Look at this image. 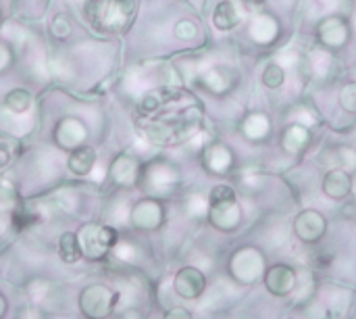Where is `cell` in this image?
Segmentation results:
<instances>
[{"label": "cell", "instance_id": "7a4b0ae2", "mask_svg": "<svg viewBox=\"0 0 356 319\" xmlns=\"http://www.w3.org/2000/svg\"><path fill=\"white\" fill-rule=\"evenodd\" d=\"M77 238H79L81 255L88 257V259H102L119 242V236H117V232L113 228L98 226V224L86 226L77 234Z\"/></svg>", "mask_w": 356, "mask_h": 319}, {"label": "cell", "instance_id": "f546056e", "mask_svg": "<svg viewBox=\"0 0 356 319\" xmlns=\"http://www.w3.org/2000/svg\"><path fill=\"white\" fill-rule=\"evenodd\" d=\"M340 104H342L346 111H356V81L344 86V90H342V94H340Z\"/></svg>", "mask_w": 356, "mask_h": 319}, {"label": "cell", "instance_id": "b9f144b4", "mask_svg": "<svg viewBox=\"0 0 356 319\" xmlns=\"http://www.w3.org/2000/svg\"><path fill=\"white\" fill-rule=\"evenodd\" d=\"M123 319H142V318H140V313H136V311H129L127 316H123Z\"/></svg>", "mask_w": 356, "mask_h": 319}, {"label": "cell", "instance_id": "44dd1931", "mask_svg": "<svg viewBox=\"0 0 356 319\" xmlns=\"http://www.w3.org/2000/svg\"><path fill=\"white\" fill-rule=\"evenodd\" d=\"M244 134L252 140H263L269 134V119L263 113H252L244 121Z\"/></svg>", "mask_w": 356, "mask_h": 319}, {"label": "cell", "instance_id": "1f68e13d", "mask_svg": "<svg viewBox=\"0 0 356 319\" xmlns=\"http://www.w3.org/2000/svg\"><path fill=\"white\" fill-rule=\"evenodd\" d=\"M232 199H236V194H234V190H232L229 186H215V188L211 190V199H209V203L213 205V203L232 201Z\"/></svg>", "mask_w": 356, "mask_h": 319}, {"label": "cell", "instance_id": "f1b7e54d", "mask_svg": "<svg viewBox=\"0 0 356 319\" xmlns=\"http://www.w3.org/2000/svg\"><path fill=\"white\" fill-rule=\"evenodd\" d=\"M263 81L269 86V88H280L284 84V69L275 63V65H269L265 69V75H263Z\"/></svg>", "mask_w": 356, "mask_h": 319}, {"label": "cell", "instance_id": "f35d334b", "mask_svg": "<svg viewBox=\"0 0 356 319\" xmlns=\"http://www.w3.org/2000/svg\"><path fill=\"white\" fill-rule=\"evenodd\" d=\"M8 161H10V153H8V148H6V146H2V144H0V167L8 165Z\"/></svg>", "mask_w": 356, "mask_h": 319}, {"label": "cell", "instance_id": "836d02e7", "mask_svg": "<svg viewBox=\"0 0 356 319\" xmlns=\"http://www.w3.org/2000/svg\"><path fill=\"white\" fill-rule=\"evenodd\" d=\"M175 36L179 40H192L196 36V25L192 21H179L175 25Z\"/></svg>", "mask_w": 356, "mask_h": 319}, {"label": "cell", "instance_id": "60d3db41", "mask_svg": "<svg viewBox=\"0 0 356 319\" xmlns=\"http://www.w3.org/2000/svg\"><path fill=\"white\" fill-rule=\"evenodd\" d=\"M4 313H6V301H4V297L0 295V319L4 318Z\"/></svg>", "mask_w": 356, "mask_h": 319}, {"label": "cell", "instance_id": "d4e9b609", "mask_svg": "<svg viewBox=\"0 0 356 319\" xmlns=\"http://www.w3.org/2000/svg\"><path fill=\"white\" fill-rule=\"evenodd\" d=\"M336 165L338 169H344V171H355L356 169V150L348 148V146H342L336 150Z\"/></svg>", "mask_w": 356, "mask_h": 319}, {"label": "cell", "instance_id": "ab89813d", "mask_svg": "<svg viewBox=\"0 0 356 319\" xmlns=\"http://www.w3.org/2000/svg\"><path fill=\"white\" fill-rule=\"evenodd\" d=\"M246 8H250V10H254V8H259L261 4H263V0H240Z\"/></svg>", "mask_w": 356, "mask_h": 319}, {"label": "cell", "instance_id": "603a6c76", "mask_svg": "<svg viewBox=\"0 0 356 319\" xmlns=\"http://www.w3.org/2000/svg\"><path fill=\"white\" fill-rule=\"evenodd\" d=\"M309 63H311L313 73H315V75H319V77H323V75H327V71H330V67H332V54H330L327 50L317 48V50H313V52H311Z\"/></svg>", "mask_w": 356, "mask_h": 319}, {"label": "cell", "instance_id": "d6a6232c", "mask_svg": "<svg viewBox=\"0 0 356 319\" xmlns=\"http://www.w3.org/2000/svg\"><path fill=\"white\" fill-rule=\"evenodd\" d=\"M69 31H71L69 17H67V15H56V17H54V23H52V33H54L56 38H65Z\"/></svg>", "mask_w": 356, "mask_h": 319}, {"label": "cell", "instance_id": "7402d4cb", "mask_svg": "<svg viewBox=\"0 0 356 319\" xmlns=\"http://www.w3.org/2000/svg\"><path fill=\"white\" fill-rule=\"evenodd\" d=\"M4 104H6L8 111H13V113H25V111L29 109V104H31V96H29L27 90L17 88V90H13V92L6 94Z\"/></svg>", "mask_w": 356, "mask_h": 319}, {"label": "cell", "instance_id": "30bf717a", "mask_svg": "<svg viewBox=\"0 0 356 319\" xmlns=\"http://www.w3.org/2000/svg\"><path fill=\"white\" fill-rule=\"evenodd\" d=\"M323 192L334 199V201H342L353 192V178L348 176V171L344 169H332L321 184Z\"/></svg>", "mask_w": 356, "mask_h": 319}, {"label": "cell", "instance_id": "52a82bcc", "mask_svg": "<svg viewBox=\"0 0 356 319\" xmlns=\"http://www.w3.org/2000/svg\"><path fill=\"white\" fill-rule=\"evenodd\" d=\"M175 293L186 301H196L207 293V278L196 267H184L173 278Z\"/></svg>", "mask_w": 356, "mask_h": 319}, {"label": "cell", "instance_id": "9c48e42d", "mask_svg": "<svg viewBox=\"0 0 356 319\" xmlns=\"http://www.w3.org/2000/svg\"><path fill=\"white\" fill-rule=\"evenodd\" d=\"M163 221V209L154 201H142L131 211V224L140 230H154Z\"/></svg>", "mask_w": 356, "mask_h": 319}, {"label": "cell", "instance_id": "74e56055", "mask_svg": "<svg viewBox=\"0 0 356 319\" xmlns=\"http://www.w3.org/2000/svg\"><path fill=\"white\" fill-rule=\"evenodd\" d=\"M19 319H42V318H40V313H38V309H35V307H27V309H23V311H21Z\"/></svg>", "mask_w": 356, "mask_h": 319}, {"label": "cell", "instance_id": "e575fe53", "mask_svg": "<svg viewBox=\"0 0 356 319\" xmlns=\"http://www.w3.org/2000/svg\"><path fill=\"white\" fill-rule=\"evenodd\" d=\"M115 255H117L121 261H134V259H136V249H134L131 244L117 242V244H115Z\"/></svg>", "mask_w": 356, "mask_h": 319}, {"label": "cell", "instance_id": "7c38bea8", "mask_svg": "<svg viewBox=\"0 0 356 319\" xmlns=\"http://www.w3.org/2000/svg\"><path fill=\"white\" fill-rule=\"evenodd\" d=\"M346 36H348L346 25L338 17H330V19L321 21V25H319V38L330 46H342L346 42Z\"/></svg>", "mask_w": 356, "mask_h": 319}, {"label": "cell", "instance_id": "e0dca14e", "mask_svg": "<svg viewBox=\"0 0 356 319\" xmlns=\"http://www.w3.org/2000/svg\"><path fill=\"white\" fill-rule=\"evenodd\" d=\"M111 173H113V180H115L117 184L129 186V184H134L136 178H138V165H136V161L129 159V157H119V159L113 163Z\"/></svg>", "mask_w": 356, "mask_h": 319}, {"label": "cell", "instance_id": "7bdbcfd3", "mask_svg": "<svg viewBox=\"0 0 356 319\" xmlns=\"http://www.w3.org/2000/svg\"><path fill=\"white\" fill-rule=\"evenodd\" d=\"M353 21H355V27H356V10H355V15H353Z\"/></svg>", "mask_w": 356, "mask_h": 319}, {"label": "cell", "instance_id": "83f0119b", "mask_svg": "<svg viewBox=\"0 0 356 319\" xmlns=\"http://www.w3.org/2000/svg\"><path fill=\"white\" fill-rule=\"evenodd\" d=\"M290 119L296 123V125H302V127H311L317 123V117L313 111H309V107H296L292 113H290Z\"/></svg>", "mask_w": 356, "mask_h": 319}, {"label": "cell", "instance_id": "277c9868", "mask_svg": "<svg viewBox=\"0 0 356 319\" xmlns=\"http://www.w3.org/2000/svg\"><path fill=\"white\" fill-rule=\"evenodd\" d=\"M134 0H94L90 4V17L94 23L117 27L123 25L134 15Z\"/></svg>", "mask_w": 356, "mask_h": 319}, {"label": "cell", "instance_id": "ac0fdd59", "mask_svg": "<svg viewBox=\"0 0 356 319\" xmlns=\"http://www.w3.org/2000/svg\"><path fill=\"white\" fill-rule=\"evenodd\" d=\"M213 21L219 29H232L238 25L240 21V10L234 2H221L217 8H215V15H213Z\"/></svg>", "mask_w": 356, "mask_h": 319}, {"label": "cell", "instance_id": "4fadbf2b", "mask_svg": "<svg viewBox=\"0 0 356 319\" xmlns=\"http://www.w3.org/2000/svg\"><path fill=\"white\" fill-rule=\"evenodd\" d=\"M250 36L259 44H269L277 36V21L271 15H259L250 23Z\"/></svg>", "mask_w": 356, "mask_h": 319}, {"label": "cell", "instance_id": "cb8c5ba5", "mask_svg": "<svg viewBox=\"0 0 356 319\" xmlns=\"http://www.w3.org/2000/svg\"><path fill=\"white\" fill-rule=\"evenodd\" d=\"M204 86L211 90V92H225L227 90V86H229V77H227V73L225 71H221V69H211V71H207L204 73Z\"/></svg>", "mask_w": 356, "mask_h": 319}, {"label": "cell", "instance_id": "4dcf8cb0", "mask_svg": "<svg viewBox=\"0 0 356 319\" xmlns=\"http://www.w3.org/2000/svg\"><path fill=\"white\" fill-rule=\"evenodd\" d=\"M342 0H311V15H323L336 10Z\"/></svg>", "mask_w": 356, "mask_h": 319}, {"label": "cell", "instance_id": "8992f818", "mask_svg": "<svg viewBox=\"0 0 356 319\" xmlns=\"http://www.w3.org/2000/svg\"><path fill=\"white\" fill-rule=\"evenodd\" d=\"M294 232L305 244H317L327 232V221L319 211L307 209L294 219Z\"/></svg>", "mask_w": 356, "mask_h": 319}, {"label": "cell", "instance_id": "6da1fadb", "mask_svg": "<svg viewBox=\"0 0 356 319\" xmlns=\"http://www.w3.org/2000/svg\"><path fill=\"white\" fill-rule=\"evenodd\" d=\"M265 255L254 247H244L236 251L229 259V274L236 282L248 286L265 276Z\"/></svg>", "mask_w": 356, "mask_h": 319}, {"label": "cell", "instance_id": "ee69618b", "mask_svg": "<svg viewBox=\"0 0 356 319\" xmlns=\"http://www.w3.org/2000/svg\"><path fill=\"white\" fill-rule=\"evenodd\" d=\"M288 319H296V318H288Z\"/></svg>", "mask_w": 356, "mask_h": 319}, {"label": "cell", "instance_id": "5bb4252c", "mask_svg": "<svg viewBox=\"0 0 356 319\" xmlns=\"http://www.w3.org/2000/svg\"><path fill=\"white\" fill-rule=\"evenodd\" d=\"M83 138H86V132H83V127L77 121H71V119L69 121H60V125L56 127V140L65 148L79 146Z\"/></svg>", "mask_w": 356, "mask_h": 319}, {"label": "cell", "instance_id": "3957f363", "mask_svg": "<svg viewBox=\"0 0 356 319\" xmlns=\"http://www.w3.org/2000/svg\"><path fill=\"white\" fill-rule=\"evenodd\" d=\"M119 303V293L100 286V284H92L88 286L81 297H79V307L81 313L88 319H104L113 313V309Z\"/></svg>", "mask_w": 356, "mask_h": 319}, {"label": "cell", "instance_id": "d6986e66", "mask_svg": "<svg viewBox=\"0 0 356 319\" xmlns=\"http://www.w3.org/2000/svg\"><path fill=\"white\" fill-rule=\"evenodd\" d=\"M175 180H177V173L169 165H156L152 173L148 176V182L156 192H167L175 184Z\"/></svg>", "mask_w": 356, "mask_h": 319}, {"label": "cell", "instance_id": "ffe728a7", "mask_svg": "<svg viewBox=\"0 0 356 319\" xmlns=\"http://www.w3.org/2000/svg\"><path fill=\"white\" fill-rule=\"evenodd\" d=\"M58 253L60 259L67 263H77L81 257V247H79V238L73 232H65L58 240Z\"/></svg>", "mask_w": 356, "mask_h": 319}, {"label": "cell", "instance_id": "5b68a950", "mask_svg": "<svg viewBox=\"0 0 356 319\" xmlns=\"http://www.w3.org/2000/svg\"><path fill=\"white\" fill-rule=\"evenodd\" d=\"M263 282H265V288L269 290V295L284 299V297H290L294 293L298 276H296V272L290 265L277 263V265L265 270Z\"/></svg>", "mask_w": 356, "mask_h": 319}, {"label": "cell", "instance_id": "9a60e30c", "mask_svg": "<svg viewBox=\"0 0 356 319\" xmlns=\"http://www.w3.org/2000/svg\"><path fill=\"white\" fill-rule=\"evenodd\" d=\"M309 140H311V138H309L307 127H302V125H290V127L284 132L282 144H284V150H286V153L298 155V153H302V150L307 148Z\"/></svg>", "mask_w": 356, "mask_h": 319}, {"label": "cell", "instance_id": "8fae6325", "mask_svg": "<svg viewBox=\"0 0 356 319\" xmlns=\"http://www.w3.org/2000/svg\"><path fill=\"white\" fill-rule=\"evenodd\" d=\"M234 163V157L229 153V148H225L223 144H213L211 148H207L204 153V167L213 173H225Z\"/></svg>", "mask_w": 356, "mask_h": 319}, {"label": "cell", "instance_id": "4316f807", "mask_svg": "<svg viewBox=\"0 0 356 319\" xmlns=\"http://www.w3.org/2000/svg\"><path fill=\"white\" fill-rule=\"evenodd\" d=\"M17 203V192L15 186L8 180H0V211H8L13 209Z\"/></svg>", "mask_w": 356, "mask_h": 319}, {"label": "cell", "instance_id": "2e32d148", "mask_svg": "<svg viewBox=\"0 0 356 319\" xmlns=\"http://www.w3.org/2000/svg\"><path fill=\"white\" fill-rule=\"evenodd\" d=\"M96 155L90 146H77L73 155L69 157V169L75 176H88L94 167Z\"/></svg>", "mask_w": 356, "mask_h": 319}, {"label": "cell", "instance_id": "8d00e7d4", "mask_svg": "<svg viewBox=\"0 0 356 319\" xmlns=\"http://www.w3.org/2000/svg\"><path fill=\"white\" fill-rule=\"evenodd\" d=\"M163 319H192V313L188 309H184V307H173V309H169L165 313Z\"/></svg>", "mask_w": 356, "mask_h": 319}, {"label": "cell", "instance_id": "ba28073f", "mask_svg": "<svg viewBox=\"0 0 356 319\" xmlns=\"http://www.w3.org/2000/svg\"><path fill=\"white\" fill-rule=\"evenodd\" d=\"M209 217L211 224L223 232H232L240 226L242 221V209L236 203V199L232 201H221V203H213L209 209Z\"/></svg>", "mask_w": 356, "mask_h": 319}, {"label": "cell", "instance_id": "d590c367", "mask_svg": "<svg viewBox=\"0 0 356 319\" xmlns=\"http://www.w3.org/2000/svg\"><path fill=\"white\" fill-rule=\"evenodd\" d=\"M298 63V54L296 52H282L280 56H277V65L284 69H290V67H294Z\"/></svg>", "mask_w": 356, "mask_h": 319}, {"label": "cell", "instance_id": "484cf974", "mask_svg": "<svg viewBox=\"0 0 356 319\" xmlns=\"http://www.w3.org/2000/svg\"><path fill=\"white\" fill-rule=\"evenodd\" d=\"M209 209H211V203L204 196H200V194H192L190 196V201H188V213L192 217H196V219L207 217L209 215Z\"/></svg>", "mask_w": 356, "mask_h": 319}]
</instances>
